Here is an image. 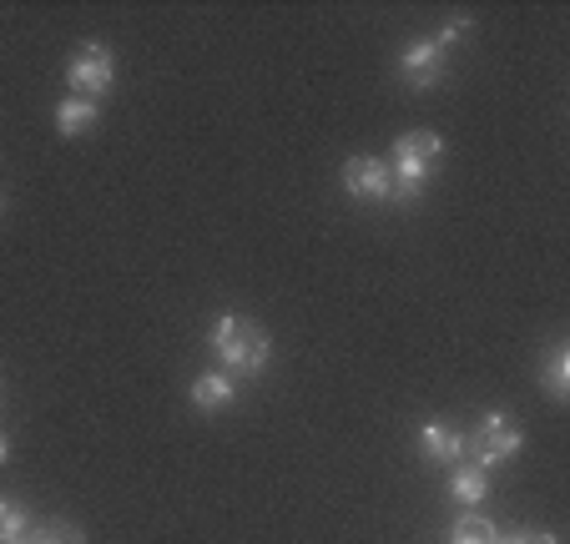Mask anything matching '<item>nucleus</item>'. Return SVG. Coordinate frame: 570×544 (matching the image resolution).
I'll use <instances>...</instances> for the list:
<instances>
[{"instance_id":"15","label":"nucleus","mask_w":570,"mask_h":544,"mask_svg":"<svg viewBox=\"0 0 570 544\" xmlns=\"http://www.w3.org/2000/svg\"><path fill=\"white\" fill-rule=\"evenodd\" d=\"M464 31H470V16H450V26H444V31L440 36H434V41H440V51H450V46L454 41H460V36Z\"/></svg>"},{"instance_id":"16","label":"nucleus","mask_w":570,"mask_h":544,"mask_svg":"<svg viewBox=\"0 0 570 544\" xmlns=\"http://www.w3.org/2000/svg\"><path fill=\"white\" fill-rule=\"evenodd\" d=\"M520 544H556V534H550V530H535V534H520Z\"/></svg>"},{"instance_id":"17","label":"nucleus","mask_w":570,"mask_h":544,"mask_svg":"<svg viewBox=\"0 0 570 544\" xmlns=\"http://www.w3.org/2000/svg\"><path fill=\"white\" fill-rule=\"evenodd\" d=\"M6 459H11V438L0 434V464H6Z\"/></svg>"},{"instance_id":"18","label":"nucleus","mask_w":570,"mask_h":544,"mask_svg":"<svg viewBox=\"0 0 570 544\" xmlns=\"http://www.w3.org/2000/svg\"><path fill=\"white\" fill-rule=\"evenodd\" d=\"M0 398H6V394H0Z\"/></svg>"},{"instance_id":"9","label":"nucleus","mask_w":570,"mask_h":544,"mask_svg":"<svg viewBox=\"0 0 570 544\" xmlns=\"http://www.w3.org/2000/svg\"><path fill=\"white\" fill-rule=\"evenodd\" d=\"M97 117H101V107L97 101H87V97L56 101V131H61V137H81V131H91L97 127Z\"/></svg>"},{"instance_id":"11","label":"nucleus","mask_w":570,"mask_h":544,"mask_svg":"<svg viewBox=\"0 0 570 544\" xmlns=\"http://www.w3.org/2000/svg\"><path fill=\"white\" fill-rule=\"evenodd\" d=\"M16 544H87V534L76 530L71 520H46V524H31Z\"/></svg>"},{"instance_id":"6","label":"nucleus","mask_w":570,"mask_h":544,"mask_svg":"<svg viewBox=\"0 0 570 544\" xmlns=\"http://www.w3.org/2000/svg\"><path fill=\"white\" fill-rule=\"evenodd\" d=\"M344 192L354 202H389L394 197V177H389L384 157H348L344 161Z\"/></svg>"},{"instance_id":"5","label":"nucleus","mask_w":570,"mask_h":544,"mask_svg":"<svg viewBox=\"0 0 570 544\" xmlns=\"http://www.w3.org/2000/svg\"><path fill=\"white\" fill-rule=\"evenodd\" d=\"M450 51H440V41H410L404 51H399V81L410 86V91H434V86L444 81V71H450V61H444Z\"/></svg>"},{"instance_id":"13","label":"nucleus","mask_w":570,"mask_h":544,"mask_svg":"<svg viewBox=\"0 0 570 544\" xmlns=\"http://www.w3.org/2000/svg\"><path fill=\"white\" fill-rule=\"evenodd\" d=\"M546 394L556 398V404H566L570 398V353L566 348H556L546 358Z\"/></svg>"},{"instance_id":"8","label":"nucleus","mask_w":570,"mask_h":544,"mask_svg":"<svg viewBox=\"0 0 570 544\" xmlns=\"http://www.w3.org/2000/svg\"><path fill=\"white\" fill-rule=\"evenodd\" d=\"M187 398H193V408H203V414H223V408L237 398V378H227V374H197L193 388H187Z\"/></svg>"},{"instance_id":"3","label":"nucleus","mask_w":570,"mask_h":544,"mask_svg":"<svg viewBox=\"0 0 570 544\" xmlns=\"http://www.w3.org/2000/svg\"><path fill=\"white\" fill-rule=\"evenodd\" d=\"M520 454V428L510 424V414H484L480 428L474 434H464V464H474V469H495V464L515 459Z\"/></svg>"},{"instance_id":"12","label":"nucleus","mask_w":570,"mask_h":544,"mask_svg":"<svg viewBox=\"0 0 570 544\" xmlns=\"http://www.w3.org/2000/svg\"><path fill=\"white\" fill-rule=\"evenodd\" d=\"M450 544H500V530L484 514H460V524H454V540Z\"/></svg>"},{"instance_id":"1","label":"nucleus","mask_w":570,"mask_h":544,"mask_svg":"<svg viewBox=\"0 0 570 544\" xmlns=\"http://www.w3.org/2000/svg\"><path fill=\"white\" fill-rule=\"evenodd\" d=\"M207 343H213L217 363H223L227 378H258L263 368H268V328L253 318H243V313H223V318L207 328Z\"/></svg>"},{"instance_id":"4","label":"nucleus","mask_w":570,"mask_h":544,"mask_svg":"<svg viewBox=\"0 0 570 544\" xmlns=\"http://www.w3.org/2000/svg\"><path fill=\"white\" fill-rule=\"evenodd\" d=\"M66 81H71V97H107L111 86H117V56H111V46L101 41H87L71 51V66H66Z\"/></svg>"},{"instance_id":"10","label":"nucleus","mask_w":570,"mask_h":544,"mask_svg":"<svg viewBox=\"0 0 570 544\" xmlns=\"http://www.w3.org/2000/svg\"><path fill=\"white\" fill-rule=\"evenodd\" d=\"M490 494V474L474 469V464H454L450 469V500L454 504H484Z\"/></svg>"},{"instance_id":"2","label":"nucleus","mask_w":570,"mask_h":544,"mask_svg":"<svg viewBox=\"0 0 570 544\" xmlns=\"http://www.w3.org/2000/svg\"><path fill=\"white\" fill-rule=\"evenodd\" d=\"M440 157H444V137L430 127L420 131H404V137L394 141V157H389V177H394V197L389 202L410 207L424 197V187L434 181V171H440Z\"/></svg>"},{"instance_id":"7","label":"nucleus","mask_w":570,"mask_h":544,"mask_svg":"<svg viewBox=\"0 0 570 544\" xmlns=\"http://www.w3.org/2000/svg\"><path fill=\"white\" fill-rule=\"evenodd\" d=\"M420 454L430 464H464V434L450 428L444 418H424L420 424Z\"/></svg>"},{"instance_id":"14","label":"nucleus","mask_w":570,"mask_h":544,"mask_svg":"<svg viewBox=\"0 0 570 544\" xmlns=\"http://www.w3.org/2000/svg\"><path fill=\"white\" fill-rule=\"evenodd\" d=\"M26 530H31V520H26L21 500H11V494H0V544H16Z\"/></svg>"}]
</instances>
